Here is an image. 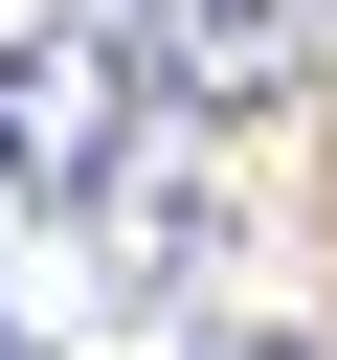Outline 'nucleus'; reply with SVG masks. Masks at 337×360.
<instances>
[{"label":"nucleus","instance_id":"obj_3","mask_svg":"<svg viewBox=\"0 0 337 360\" xmlns=\"http://www.w3.org/2000/svg\"><path fill=\"white\" fill-rule=\"evenodd\" d=\"M180 360H315V338H292V315H202Z\"/></svg>","mask_w":337,"mask_h":360},{"label":"nucleus","instance_id":"obj_4","mask_svg":"<svg viewBox=\"0 0 337 360\" xmlns=\"http://www.w3.org/2000/svg\"><path fill=\"white\" fill-rule=\"evenodd\" d=\"M0 360H45V315H0Z\"/></svg>","mask_w":337,"mask_h":360},{"label":"nucleus","instance_id":"obj_1","mask_svg":"<svg viewBox=\"0 0 337 360\" xmlns=\"http://www.w3.org/2000/svg\"><path fill=\"white\" fill-rule=\"evenodd\" d=\"M135 112H157V68L112 45V0H67V22H22V45H0V180H22V202L112 225V180H135L112 135H135Z\"/></svg>","mask_w":337,"mask_h":360},{"label":"nucleus","instance_id":"obj_2","mask_svg":"<svg viewBox=\"0 0 337 360\" xmlns=\"http://www.w3.org/2000/svg\"><path fill=\"white\" fill-rule=\"evenodd\" d=\"M112 45H135L180 112H292V68H315V0H112Z\"/></svg>","mask_w":337,"mask_h":360}]
</instances>
